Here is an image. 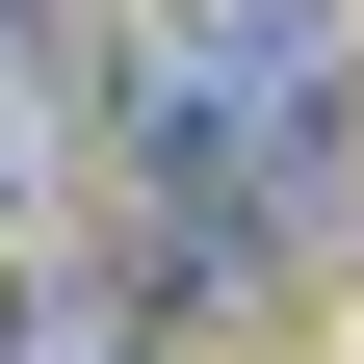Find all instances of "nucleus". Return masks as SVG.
I'll return each instance as SVG.
<instances>
[{
	"instance_id": "obj_1",
	"label": "nucleus",
	"mask_w": 364,
	"mask_h": 364,
	"mask_svg": "<svg viewBox=\"0 0 364 364\" xmlns=\"http://www.w3.org/2000/svg\"><path fill=\"white\" fill-rule=\"evenodd\" d=\"M105 208L156 338H260L364 260V0H105Z\"/></svg>"
},
{
	"instance_id": "obj_2",
	"label": "nucleus",
	"mask_w": 364,
	"mask_h": 364,
	"mask_svg": "<svg viewBox=\"0 0 364 364\" xmlns=\"http://www.w3.org/2000/svg\"><path fill=\"white\" fill-rule=\"evenodd\" d=\"M0 364H182V338H156L130 287H26V338H0Z\"/></svg>"
},
{
	"instance_id": "obj_3",
	"label": "nucleus",
	"mask_w": 364,
	"mask_h": 364,
	"mask_svg": "<svg viewBox=\"0 0 364 364\" xmlns=\"http://www.w3.org/2000/svg\"><path fill=\"white\" fill-rule=\"evenodd\" d=\"M26 287H53V260H0V338H26Z\"/></svg>"
}]
</instances>
